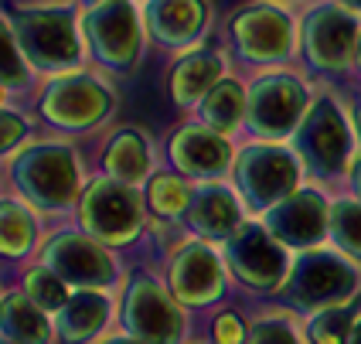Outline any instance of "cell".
Instances as JSON below:
<instances>
[{"label": "cell", "mask_w": 361, "mask_h": 344, "mask_svg": "<svg viewBox=\"0 0 361 344\" xmlns=\"http://www.w3.org/2000/svg\"><path fill=\"white\" fill-rule=\"evenodd\" d=\"M307 109H310V92L297 75L269 72V75H259L249 85L245 120L259 137L280 140V137L297 133Z\"/></svg>", "instance_id": "52a82bcc"}, {"label": "cell", "mask_w": 361, "mask_h": 344, "mask_svg": "<svg viewBox=\"0 0 361 344\" xmlns=\"http://www.w3.org/2000/svg\"><path fill=\"white\" fill-rule=\"evenodd\" d=\"M106 344H147V341H137V338H130V334H126V338H109Z\"/></svg>", "instance_id": "d590c367"}, {"label": "cell", "mask_w": 361, "mask_h": 344, "mask_svg": "<svg viewBox=\"0 0 361 344\" xmlns=\"http://www.w3.org/2000/svg\"><path fill=\"white\" fill-rule=\"evenodd\" d=\"M82 225L92 239L109 245H123L140 235L143 225V202L137 188L116 178H96L82 195Z\"/></svg>", "instance_id": "8992f818"}, {"label": "cell", "mask_w": 361, "mask_h": 344, "mask_svg": "<svg viewBox=\"0 0 361 344\" xmlns=\"http://www.w3.org/2000/svg\"><path fill=\"white\" fill-rule=\"evenodd\" d=\"M4 24L18 38L31 68L41 72H68L82 59V41L75 20L65 7H18Z\"/></svg>", "instance_id": "6da1fadb"}, {"label": "cell", "mask_w": 361, "mask_h": 344, "mask_svg": "<svg viewBox=\"0 0 361 344\" xmlns=\"http://www.w3.org/2000/svg\"><path fill=\"white\" fill-rule=\"evenodd\" d=\"M358 20L344 4H317L303 20V55L321 72H341L358 51Z\"/></svg>", "instance_id": "7c38bea8"}, {"label": "cell", "mask_w": 361, "mask_h": 344, "mask_svg": "<svg viewBox=\"0 0 361 344\" xmlns=\"http://www.w3.org/2000/svg\"><path fill=\"white\" fill-rule=\"evenodd\" d=\"M355 321H358V314H351L348 307H327L310 317L307 338H310V344H348Z\"/></svg>", "instance_id": "83f0119b"}, {"label": "cell", "mask_w": 361, "mask_h": 344, "mask_svg": "<svg viewBox=\"0 0 361 344\" xmlns=\"http://www.w3.org/2000/svg\"><path fill=\"white\" fill-rule=\"evenodd\" d=\"M338 4H344L348 11H358V14H361V0H338Z\"/></svg>", "instance_id": "8d00e7d4"}, {"label": "cell", "mask_w": 361, "mask_h": 344, "mask_svg": "<svg viewBox=\"0 0 361 344\" xmlns=\"http://www.w3.org/2000/svg\"><path fill=\"white\" fill-rule=\"evenodd\" d=\"M41 263L51 273H59L68 286H79V290H106L120 276L109 249L99 239H92L89 232L85 235L82 232H59L44 245Z\"/></svg>", "instance_id": "8fae6325"}, {"label": "cell", "mask_w": 361, "mask_h": 344, "mask_svg": "<svg viewBox=\"0 0 361 344\" xmlns=\"http://www.w3.org/2000/svg\"><path fill=\"white\" fill-rule=\"evenodd\" d=\"M266 228L290 249H310L331 232V208L317 191H297L266 211Z\"/></svg>", "instance_id": "9a60e30c"}, {"label": "cell", "mask_w": 361, "mask_h": 344, "mask_svg": "<svg viewBox=\"0 0 361 344\" xmlns=\"http://www.w3.org/2000/svg\"><path fill=\"white\" fill-rule=\"evenodd\" d=\"M113 92L102 85L96 75H85V72H68L55 79L44 96H41V113L44 120L61 126V130H72V133H82V130H92L99 126L109 113H113Z\"/></svg>", "instance_id": "9c48e42d"}, {"label": "cell", "mask_w": 361, "mask_h": 344, "mask_svg": "<svg viewBox=\"0 0 361 344\" xmlns=\"http://www.w3.org/2000/svg\"><path fill=\"white\" fill-rule=\"evenodd\" d=\"M167 157H171V164L178 167L180 174H191V178H201V181H215L232 164V147L212 126L191 123V126H180L178 133L171 137Z\"/></svg>", "instance_id": "2e32d148"}, {"label": "cell", "mask_w": 361, "mask_h": 344, "mask_svg": "<svg viewBox=\"0 0 361 344\" xmlns=\"http://www.w3.org/2000/svg\"><path fill=\"white\" fill-rule=\"evenodd\" d=\"M331 235L348 256L361 259V202L341 198L331 204Z\"/></svg>", "instance_id": "4316f807"}, {"label": "cell", "mask_w": 361, "mask_h": 344, "mask_svg": "<svg viewBox=\"0 0 361 344\" xmlns=\"http://www.w3.org/2000/svg\"><path fill=\"white\" fill-rule=\"evenodd\" d=\"M221 259L215 249L204 242H191L178 249V256L171 259V293L188 307L215 304L221 297Z\"/></svg>", "instance_id": "e0dca14e"}, {"label": "cell", "mask_w": 361, "mask_h": 344, "mask_svg": "<svg viewBox=\"0 0 361 344\" xmlns=\"http://www.w3.org/2000/svg\"><path fill=\"white\" fill-rule=\"evenodd\" d=\"M123 327L137 341L178 344L180 331H184L178 297L171 290H164L154 276L137 273L126 286V297H123Z\"/></svg>", "instance_id": "ba28073f"}, {"label": "cell", "mask_w": 361, "mask_h": 344, "mask_svg": "<svg viewBox=\"0 0 361 344\" xmlns=\"http://www.w3.org/2000/svg\"><path fill=\"white\" fill-rule=\"evenodd\" d=\"M89 51L102 68L130 75L143 51V27L130 0H102L92 4L82 20Z\"/></svg>", "instance_id": "3957f363"}, {"label": "cell", "mask_w": 361, "mask_h": 344, "mask_svg": "<svg viewBox=\"0 0 361 344\" xmlns=\"http://www.w3.org/2000/svg\"><path fill=\"white\" fill-rule=\"evenodd\" d=\"M235 181L239 195L249 208L269 211L290 195H297L300 181V157L280 143H252L242 150L235 164Z\"/></svg>", "instance_id": "277c9868"}, {"label": "cell", "mask_w": 361, "mask_h": 344, "mask_svg": "<svg viewBox=\"0 0 361 344\" xmlns=\"http://www.w3.org/2000/svg\"><path fill=\"white\" fill-rule=\"evenodd\" d=\"M225 259H228V269L235 273V280H242L252 290H276L290 276L283 242L269 235L266 225H242L225 245Z\"/></svg>", "instance_id": "4fadbf2b"}, {"label": "cell", "mask_w": 361, "mask_h": 344, "mask_svg": "<svg viewBox=\"0 0 361 344\" xmlns=\"http://www.w3.org/2000/svg\"><path fill=\"white\" fill-rule=\"evenodd\" d=\"M355 126H358V140H361V106H358V120H355Z\"/></svg>", "instance_id": "f35d334b"}, {"label": "cell", "mask_w": 361, "mask_h": 344, "mask_svg": "<svg viewBox=\"0 0 361 344\" xmlns=\"http://www.w3.org/2000/svg\"><path fill=\"white\" fill-rule=\"evenodd\" d=\"M0 48H4V89L14 92V89H24L27 85V68H24V51H20L18 38L11 35V27L4 24V38H0Z\"/></svg>", "instance_id": "f546056e"}, {"label": "cell", "mask_w": 361, "mask_h": 344, "mask_svg": "<svg viewBox=\"0 0 361 344\" xmlns=\"http://www.w3.org/2000/svg\"><path fill=\"white\" fill-rule=\"evenodd\" d=\"M297 157L317 178H338L351 157V130L334 99L310 102L303 123L297 126Z\"/></svg>", "instance_id": "30bf717a"}, {"label": "cell", "mask_w": 361, "mask_h": 344, "mask_svg": "<svg viewBox=\"0 0 361 344\" xmlns=\"http://www.w3.org/2000/svg\"><path fill=\"white\" fill-rule=\"evenodd\" d=\"M208 0H150L143 11V31L157 44L184 48L208 31Z\"/></svg>", "instance_id": "ac0fdd59"}, {"label": "cell", "mask_w": 361, "mask_h": 344, "mask_svg": "<svg viewBox=\"0 0 361 344\" xmlns=\"http://www.w3.org/2000/svg\"><path fill=\"white\" fill-rule=\"evenodd\" d=\"M245 106H249V92H242V85L235 79H221L204 99H201L198 113L201 123L212 126L215 133L228 137L242 120H245Z\"/></svg>", "instance_id": "cb8c5ba5"}, {"label": "cell", "mask_w": 361, "mask_h": 344, "mask_svg": "<svg viewBox=\"0 0 361 344\" xmlns=\"http://www.w3.org/2000/svg\"><path fill=\"white\" fill-rule=\"evenodd\" d=\"M348 344H361V314H358V321H355V327H351V338H348Z\"/></svg>", "instance_id": "e575fe53"}, {"label": "cell", "mask_w": 361, "mask_h": 344, "mask_svg": "<svg viewBox=\"0 0 361 344\" xmlns=\"http://www.w3.org/2000/svg\"><path fill=\"white\" fill-rule=\"evenodd\" d=\"M245 341H249V331L242 327L235 314H221L215 321V344H245Z\"/></svg>", "instance_id": "1f68e13d"}, {"label": "cell", "mask_w": 361, "mask_h": 344, "mask_svg": "<svg viewBox=\"0 0 361 344\" xmlns=\"http://www.w3.org/2000/svg\"><path fill=\"white\" fill-rule=\"evenodd\" d=\"M4 344H51V324L27 293H4L0 310Z\"/></svg>", "instance_id": "7402d4cb"}, {"label": "cell", "mask_w": 361, "mask_h": 344, "mask_svg": "<svg viewBox=\"0 0 361 344\" xmlns=\"http://www.w3.org/2000/svg\"><path fill=\"white\" fill-rule=\"evenodd\" d=\"M355 61L361 65V35H358V51H355Z\"/></svg>", "instance_id": "74e56055"}, {"label": "cell", "mask_w": 361, "mask_h": 344, "mask_svg": "<svg viewBox=\"0 0 361 344\" xmlns=\"http://www.w3.org/2000/svg\"><path fill=\"white\" fill-rule=\"evenodd\" d=\"M35 242V219L18 202H4V252L24 256Z\"/></svg>", "instance_id": "f1b7e54d"}, {"label": "cell", "mask_w": 361, "mask_h": 344, "mask_svg": "<svg viewBox=\"0 0 361 344\" xmlns=\"http://www.w3.org/2000/svg\"><path fill=\"white\" fill-rule=\"evenodd\" d=\"M14 184L41 211H59L79 198V161L68 143H35L14 157Z\"/></svg>", "instance_id": "7a4b0ae2"}, {"label": "cell", "mask_w": 361, "mask_h": 344, "mask_svg": "<svg viewBox=\"0 0 361 344\" xmlns=\"http://www.w3.org/2000/svg\"><path fill=\"white\" fill-rule=\"evenodd\" d=\"M147 208L161 219H178L191 208V191L180 181V174H154L147 184Z\"/></svg>", "instance_id": "d4e9b609"}, {"label": "cell", "mask_w": 361, "mask_h": 344, "mask_svg": "<svg viewBox=\"0 0 361 344\" xmlns=\"http://www.w3.org/2000/svg\"><path fill=\"white\" fill-rule=\"evenodd\" d=\"M102 167L116 181L140 184L150 174V147H147V140H143L137 130H120L113 140L106 143Z\"/></svg>", "instance_id": "603a6c76"}, {"label": "cell", "mask_w": 361, "mask_h": 344, "mask_svg": "<svg viewBox=\"0 0 361 344\" xmlns=\"http://www.w3.org/2000/svg\"><path fill=\"white\" fill-rule=\"evenodd\" d=\"M232 41L242 59L283 61L293 48V24L276 4H245L232 18Z\"/></svg>", "instance_id": "5bb4252c"}, {"label": "cell", "mask_w": 361, "mask_h": 344, "mask_svg": "<svg viewBox=\"0 0 361 344\" xmlns=\"http://www.w3.org/2000/svg\"><path fill=\"white\" fill-rule=\"evenodd\" d=\"M85 4H89V7H92V4H102V0H85Z\"/></svg>", "instance_id": "ab89813d"}, {"label": "cell", "mask_w": 361, "mask_h": 344, "mask_svg": "<svg viewBox=\"0 0 361 344\" xmlns=\"http://www.w3.org/2000/svg\"><path fill=\"white\" fill-rule=\"evenodd\" d=\"M245 344H303V341L283 317H269V321H259L249 331V341Z\"/></svg>", "instance_id": "4dcf8cb0"}, {"label": "cell", "mask_w": 361, "mask_h": 344, "mask_svg": "<svg viewBox=\"0 0 361 344\" xmlns=\"http://www.w3.org/2000/svg\"><path fill=\"white\" fill-rule=\"evenodd\" d=\"M24 133H27V126H24V120H20L18 113H4V150L11 154V150H18V143L24 140Z\"/></svg>", "instance_id": "d6a6232c"}, {"label": "cell", "mask_w": 361, "mask_h": 344, "mask_svg": "<svg viewBox=\"0 0 361 344\" xmlns=\"http://www.w3.org/2000/svg\"><path fill=\"white\" fill-rule=\"evenodd\" d=\"M358 290V269L338 252H303L286 276V300L300 310L344 307Z\"/></svg>", "instance_id": "5b68a950"}, {"label": "cell", "mask_w": 361, "mask_h": 344, "mask_svg": "<svg viewBox=\"0 0 361 344\" xmlns=\"http://www.w3.org/2000/svg\"><path fill=\"white\" fill-rule=\"evenodd\" d=\"M221 82V61L215 51H191L171 72V99L178 106H201V99Z\"/></svg>", "instance_id": "44dd1931"}, {"label": "cell", "mask_w": 361, "mask_h": 344, "mask_svg": "<svg viewBox=\"0 0 361 344\" xmlns=\"http://www.w3.org/2000/svg\"><path fill=\"white\" fill-rule=\"evenodd\" d=\"M106 321H109V300L99 290H79L55 314V331L65 344H85L106 327Z\"/></svg>", "instance_id": "ffe728a7"}, {"label": "cell", "mask_w": 361, "mask_h": 344, "mask_svg": "<svg viewBox=\"0 0 361 344\" xmlns=\"http://www.w3.org/2000/svg\"><path fill=\"white\" fill-rule=\"evenodd\" d=\"M351 188H355V195H358V202H361V157L351 164Z\"/></svg>", "instance_id": "836d02e7"}, {"label": "cell", "mask_w": 361, "mask_h": 344, "mask_svg": "<svg viewBox=\"0 0 361 344\" xmlns=\"http://www.w3.org/2000/svg\"><path fill=\"white\" fill-rule=\"evenodd\" d=\"M188 228L201 235V239H232L242 228V211L239 198L221 188V184H204L198 195L191 198L188 208Z\"/></svg>", "instance_id": "d6986e66"}, {"label": "cell", "mask_w": 361, "mask_h": 344, "mask_svg": "<svg viewBox=\"0 0 361 344\" xmlns=\"http://www.w3.org/2000/svg\"><path fill=\"white\" fill-rule=\"evenodd\" d=\"M24 293H27L44 314H59L61 307L68 304V283L61 280L59 273H51L44 263L24 276Z\"/></svg>", "instance_id": "484cf974"}]
</instances>
